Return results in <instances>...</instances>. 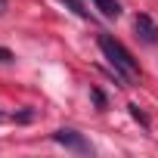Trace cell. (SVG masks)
I'll return each instance as SVG.
<instances>
[{"label": "cell", "instance_id": "1", "mask_svg": "<svg viewBox=\"0 0 158 158\" xmlns=\"http://www.w3.org/2000/svg\"><path fill=\"white\" fill-rule=\"evenodd\" d=\"M99 50H102V56L115 65V77H118V81L121 84H127L130 81V77L139 71V65H136V59L112 37V34H99Z\"/></svg>", "mask_w": 158, "mask_h": 158}, {"label": "cell", "instance_id": "2", "mask_svg": "<svg viewBox=\"0 0 158 158\" xmlns=\"http://www.w3.org/2000/svg\"><path fill=\"white\" fill-rule=\"evenodd\" d=\"M53 139L59 143V146H65V149H71V152H77V155H93V146L77 133V130H71V127H62V130H56L53 133Z\"/></svg>", "mask_w": 158, "mask_h": 158}, {"label": "cell", "instance_id": "3", "mask_svg": "<svg viewBox=\"0 0 158 158\" xmlns=\"http://www.w3.org/2000/svg\"><path fill=\"white\" fill-rule=\"evenodd\" d=\"M133 31H136V37H139L143 44H158V25L152 22V16L139 13V16L133 19Z\"/></svg>", "mask_w": 158, "mask_h": 158}, {"label": "cell", "instance_id": "4", "mask_svg": "<svg viewBox=\"0 0 158 158\" xmlns=\"http://www.w3.org/2000/svg\"><path fill=\"white\" fill-rule=\"evenodd\" d=\"M93 6H96L106 19H118V16H121V3H118V0H93Z\"/></svg>", "mask_w": 158, "mask_h": 158}, {"label": "cell", "instance_id": "5", "mask_svg": "<svg viewBox=\"0 0 158 158\" xmlns=\"http://www.w3.org/2000/svg\"><path fill=\"white\" fill-rule=\"evenodd\" d=\"M127 109H130V115H133V118H136V121H139V124H143V127H149V118H146V115H143V112H139V106H133V102H130V106H127Z\"/></svg>", "mask_w": 158, "mask_h": 158}, {"label": "cell", "instance_id": "6", "mask_svg": "<svg viewBox=\"0 0 158 158\" xmlns=\"http://www.w3.org/2000/svg\"><path fill=\"white\" fill-rule=\"evenodd\" d=\"M65 3H68V6H71V10L77 13V16H87V10L81 6V0H65Z\"/></svg>", "mask_w": 158, "mask_h": 158}, {"label": "cell", "instance_id": "7", "mask_svg": "<svg viewBox=\"0 0 158 158\" xmlns=\"http://www.w3.org/2000/svg\"><path fill=\"white\" fill-rule=\"evenodd\" d=\"M90 96H93V99H96V106H99V109H106V96H102V93H99V90H90Z\"/></svg>", "mask_w": 158, "mask_h": 158}, {"label": "cell", "instance_id": "8", "mask_svg": "<svg viewBox=\"0 0 158 158\" xmlns=\"http://www.w3.org/2000/svg\"><path fill=\"white\" fill-rule=\"evenodd\" d=\"M0 62H13V53L6 47H0Z\"/></svg>", "mask_w": 158, "mask_h": 158}, {"label": "cell", "instance_id": "9", "mask_svg": "<svg viewBox=\"0 0 158 158\" xmlns=\"http://www.w3.org/2000/svg\"><path fill=\"white\" fill-rule=\"evenodd\" d=\"M0 13H6V0H0Z\"/></svg>", "mask_w": 158, "mask_h": 158}]
</instances>
